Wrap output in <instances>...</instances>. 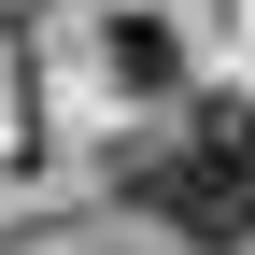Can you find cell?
Returning a JSON list of instances; mask_svg holds the SVG:
<instances>
[{"instance_id":"obj_1","label":"cell","mask_w":255,"mask_h":255,"mask_svg":"<svg viewBox=\"0 0 255 255\" xmlns=\"http://www.w3.org/2000/svg\"><path fill=\"white\" fill-rule=\"evenodd\" d=\"M114 199L156 213V227L199 241V255H241L255 241V100H199L170 142H128L114 156Z\"/></svg>"},{"instance_id":"obj_2","label":"cell","mask_w":255,"mask_h":255,"mask_svg":"<svg viewBox=\"0 0 255 255\" xmlns=\"http://www.w3.org/2000/svg\"><path fill=\"white\" fill-rule=\"evenodd\" d=\"M100 43H114V85H142V100H156V85H184V28H170V14H114Z\"/></svg>"},{"instance_id":"obj_3","label":"cell","mask_w":255,"mask_h":255,"mask_svg":"<svg viewBox=\"0 0 255 255\" xmlns=\"http://www.w3.org/2000/svg\"><path fill=\"white\" fill-rule=\"evenodd\" d=\"M0 14H14V0H0Z\"/></svg>"}]
</instances>
